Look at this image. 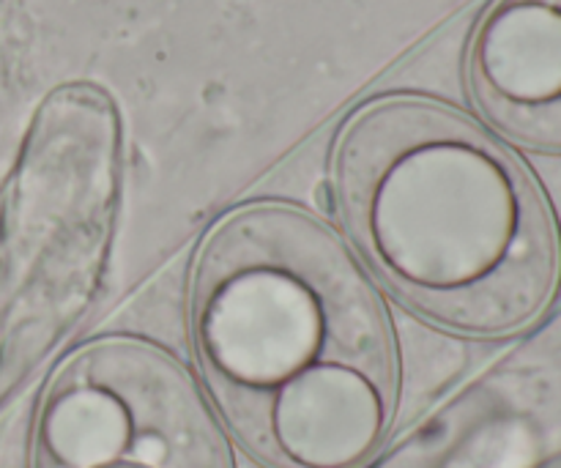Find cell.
<instances>
[{
  "instance_id": "6da1fadb",
  "label": "cell",
  "mask_w": 561,
  "mask_h": 468,
  "mask_svg": "<svg viewBox=\"0 0 561 468\" xmlns=\"http://www.w3.org/2000/svg\"><path fill=\"white\" fill-rule=\"evenodd\" d=\"M197 362L228 425L272 468H359L394 414L387 318L327 225L241 208L192 269Z\"/></svg>"
},
{
  "instance_id": "7a4b0ae2",
  "label": "cell",
  "mask_w": 561,
  "mask_h": 468,
  "mask_svg": "<svg viewBox=\"0 0 561 468\" xmlns=\"http://www.w3.org/2000/svg\"><path fill=\"white\" fill-rule=\"evenodd\" d=\"M351 233L425 318L496 338L540 316L557 283L548 214L524 170L442 104L387 99L334 151Z\"/></svg>"
},
{
  "instance_id": "3957f363",
  "label": "cell",
  "mask_w": 561,
  "mask_h": 468,
  "mask_svg": "<svg viewBox=\"0 0 561 468\" xmlns=\"http://www.w3.org/2000/svg\"><path fill=\"white\" fill-rule=\"evenodd\" d=\"M31 468H230L190 376L162 351L102 340L49 381Z\"/></svg>"
},
{
  "instance_id": "277c9868",
  "label": "cell",
  "mask_w": 561,
  "mask_h": 468,
  "mask_svg": "<svg viewBox=\"0 0 561 468\" xmlns=\"http://www.w3.org/2000/svg\"><path fill=\"white\" fill-rule=\"evenodd\" d=\"M469 77L493 124L561 151V0H496L474 33Z\"/></svg>"
}]
</instances>
